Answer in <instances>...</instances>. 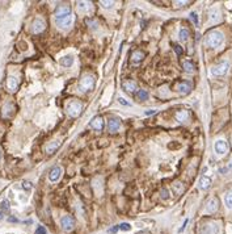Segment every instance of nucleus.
I'll list each match as a JSON object with an SVG mask.
<instances>
[{"mask_svg": "<svg viewBox=\"0 0 232 234\" xmlns=\"http://www.w3.org/2000/svg\"><path fill=\"white\" fill-rule=\"evenodd\" d=\"M136 99L138 100H147L148 99V93H147V91H144V90H138L136 91Z\"/></svg>", "mask_w": 232, "mask_h": 234, "instance_id": "b1692460", "label": "nucleus"}, {"mask_svg": "<svg viewBox=\"0 0 232 234\" xmlns=\"http://www.w3.org/2000/svg\"><path fill=\"white\" fill-rule=\"evenodd\" d=\"M2 218H3V212L0 211V220H2Z\"/></svg>", "mask_w": 232, "mask_h": 234, "instance_id": "a19ab883", "label": "nucleus"}, {"mask_svg": "<svg viewBox=\"0 0 232 234\" xmlns=\"http://www.w3.org/2000/svg\"><path fill=\"white\" fill-rule=\"evenodd\" d=\"M7 86H8V90L11 92H16L17 88H18V80L15 77H9L7 80Z\"/></svg>", "mask_w": 232, "mask_h": 234, "instance_id": "dca6fc26", "label": "nucleus"}, {"mask_svg": "<svg viewBox=\"0 0 232 234\" xmlns=\"http://www.w3.org/2000/svg\"><path fill=\"white\" fill-rule=\"evenodd\" d=\"M100 3L104 5V8H111L113 4H114V2H104V0H102V2H100Z\"/></svg>", "mask_w": 232, "mask_h": 234, "instance_id": "72a5a7b5", "label": "nucleus"}, {"mask_svg": "<svg viewBox=\"0 0 232 234\" xmlns=\"http://www.w3.org/2000/svg\"><path fill=\"white\" fill-rule=\"evenodd\" d=\"M121 128V120L117 117H111L108 122V130L110 133H117Z\"/></svg>", "mask_w": 232, "mask_h": 234, "instance_id": "9d476101", "label": "nucleus"}, {"mask_svg": "<svg viewBox=\"0 0 232 234\" xmlns=\"http://www.w3.org/2000/svg\"><path fill=\"white\" fill-rule=\"evenodd\" d=\"M60 226L64 232H71L75 227V218L70 214H66L60 218Z\"/></svg>", "mask_w": 232, "mask_h": 234, "instance_id": "0eeeda50", "label": "nucleus"}, {"mask_svg": "<svg viewBox=\"0 0 232 234\" xmlns=\"http://www.w3.org/2000/svg\"><path fill=\"white\" fill-rule=\"evenodd\" d=\"M138 234H147V233H144V232H142V233H138Z\"/></svg>", "mask_w": 232, "mask_h": 234, "instance_id": "79ce46f5", "label": "nucleus"}, {"mask_svg": "<svg viewBox=\"0 0 232 234\" xmlns=\"http://www.w3.org/2000/svg\"><path fill=\"white\" fill-rule=\"evenodd\" d=\"M224 203H225V207H227L228 209H232V189H231V191H228L227 195H225Z\"/></svg>", "mask_w": 232, "mask_h": 234, "instance_id": "4be33fe9", "label": "nucleus"}, {"mask_svg": "<svg viewBox=\"0 0 232 234\" xmlns=\"http://www.w3.org/2000/svg\"><path fill=\"white\" fill-rule=\"evenodd\" d=\"M160 193H161V197H163V199H168V191H167L165 188H163Z\"/></svg>", "mask_w": 232, "mask_h": 234, "instance_id": "f704fd0d", "label": "nucleus"}, {"mask_svg": "<svg viewBox=\"0 0 232 234\" xmlns=\"http://www.w3.org/2000/svg\"><path fill=\"white\" fill-rule=\"evenodd\" d=\"M60 65L64 66V67H71V66L73 65V58H72V55H66V57H63V58L60 59Z\"/></svg>", "mask_w": 232, "mask_h": 234, "instance_id": "a211bd4d", "label": "nucleus"}, {"mask_svg": "<svg viewBox=\"0 0 232 234\" xmlns=\"http://www.w3.org/2000/svg\"><path fill=\"white\" fill-rule=\"evenodd\" d=\"M118 102H120L122 105H130V103H127V102H126V100H125L123 97H120V99H118Z\"/></svg>", "mask_w": 232, "mask_h": 234, "instance_id": "e433bc0d", "label": "nucleus"}, {"mask_svg": "<svg viewBox=\"0 0 232 234\" xmlns=\"http://www.w3.org/2000/svg\"><path fill=\"white\" fill-rule=\"evenodd\" d=\"M177 91L181 95H187L192 91V84L189 83V82H180V83L177 84Z\"/></svg>", "mask_w": 232, "mask_h": 234, "instance_id": "ddd939ff", "label": "nucleus"}, {"mask_svg": "<svg viewBox=\"0 0 232 234\" xmlns=\"http://www.w3.org/2000/svg\"><path fill=\"white\" fill-rule=\"evenodd\" d=\"M187 118H189V112H187V111H180V112L176 113V120L180 121V122L186 121Z\"/></svg>", "mask_w": 232, "mask_h": 234, "instance_id": "6ab92c4d", "label": "nucleus"}, {"mask_svg": "<svg viewBox=\"0 0 232 234\" xmlns=\"http://www.w3.org/2000/svg\"><path fill=\"white\" fill-rule=\"evenodd\" d=\"M182 67H184V70L186 72H193L194 70H196V66H194L193 63L189 62V61H184L182 62Z\"/></svg>", "mask_w": 232, "mask_h": 234, "instance_id": "412c9836", "label": "nucleus"}, {"mask_svg": "<svg viewBox=\"0 0 232 234\" xmlns=\"http://www.w3.org/2000/svg\"><path fill=\"white\" fill-rule=\"evenodd\" d=\"M218 205H219L218 199H215V197L210 199L209 203H207V207H206V212H207V213H214V212H216Z\"/></svg>", "mask_w": 232, "mask_h": 234, "instance_id": "2eb2a0df", "label": "nucleus"}, {"mask_svg": "<svg viewBox=\"0 0 232 234\" xmlns=\"http://www.w3.org/2000/svg\"><path fill=\"white\" fill-rule=\"evenodd\" d=\"M173 49H174V52H176L177 55H181V54H182V49H181L180 45H176V43H173Z\"/></svg>", "mask_w": 232, "mask_h": 234, "instance_id": "7c9ffc66", "label": "nucleus"}, {"mask_svg": "<svg viewBox=\"0 0 232 234\" xmlns=\"http://www.w3.org/2000/svg\"><path fill=\"white\" fill-rule=\"evenodd\" d=\"M79 88H80V91H83V92L92 91L93 88H95V79H93V77H91V75H87V77H84L83 79H81V82H80Z\"/></svg>", "mask_w": 232, "mask_h": 234, "instance_id": "7ed1b4c3", "label": "nucleus"}, {"mask_svg": "<svg viewBox=\"0 0 232 234\" xmlns=\"http://www.w3.org/2000/svg\"><path fill=\"white\" fill-rule=\"evenodd\" d=\"M228 68H230L228 62H220L219 65L211 68V74L214 75V77H224V75L228 72Z\"/></svg>", "mask_w": 232, "mask_h": 234, "instance_id": "20e7f679", "label": "nucleus"}, {"mask_svg": "<svg viewBox=\"0 0 232 234\" xmlns=\"http://www.w3.org/2000/svg\"><path fill=\"white\" fill-rule=\"evenodd\" d=\"M189 36H190V32L187 30V29H181L180 30V33H178V37H180V40L181 41H186L187 38H189Z\"/></svg>", "mask_w": 232, "mask_h": 234, "instance_id": "5701e85b", "label": "nucleus"}, {"mask_svg": "<svg viewBox=\"0 0 232 234\" xmlns=\"http://www.w3.org/2000/svg\"><path fill=\"white\" fill-rule=\"evenodd\" d=\"M0 157H2V150H0Z\"/></svg>", "mask_w": 232, "mask_h": 234, "instance_id": "37998d69", "label": "nucleus"}, {"mask_svg": "<svg viewBox=\"0 0 232 234\" xmlns=\"http://www.w3.org/2000/svg\"><path fill=\"white\" fill-rule=\"evenodd\" d=\"M201 234H218L219 233V226L216 222H206L199 227Z\"/></svg>", "mask_w": 232, "mask_h": 234, "instance_id": "39448f33", "label": "nucleus"}, {"mask_svg": "<svg viewBox=\"0 0 232 234\" xmlns=\"http://www.w3.org/2000/svg\"><path fill=\"white\" fill-rule=\"evenodd\" d=\"M122 88L126 92L133 93L136 90V83H135V82H133V80H125L123 83H122Z\"/></svg>", "mask_w": 232, "mask_h": 234, "instance_id": "4468645a", "label": "nucleus"}, {"mask_svg": "<svg viewBox=\"0 0 232 234\" xmlns=\"http://www.w3.org/2000/svg\"><path fill=\"white\" fill-rule=\"evenodd\" d=\"M89 126L92 129H95L96 132H101L104 129V120H102V117H100V116L93 117L92 121L89 122Z\"/></svg>", "mask_w": 232, "mask_h": 234, "instance_id": "9b49d317", "label": "nucleus"}, {"mask_svg": "<svg viewBox=\"0 0 232 234\" xmlns=\"http://www.w3.org/2000/svg\"><path fill=\"white\" fill-rule=\"evenodd\" d=\"M211 186V179L207 178V176H202V178L199 179V188L206 191V189H209Z\"/></svg>", "mask_w": 232, "mask_h": 234, "instance_id": "f3484780", "label": "nucleus"}, {"mask_svg": "<svg viewBox=\"0 0 232 234\" xmlns=\"http://www.w3.org/2000/svg\"><path fill=\"white\" fill-rule=\"evenodd\" d=\"M117 230H118V225H117V226H114V227H111V229L109 230V233H116Z\"/></svg>", "mask_w": 232, "mask_h": 234, "instance_id": "58836bf2", "label": "nucleus"}, {"mask_svg": "<svg viewBox=\"0 0 232 234\" xmlns=\"http://www.w3.org/2000/svg\"><path fill=\"white\" fill-rule=\"evenodd\" d=\"M224 41V37H223V33H220L219 30H212L210 33L206 36L205 38V43L209 47H219L223 43Z\"/></svg>", "mask_w": 232, "mask_h": 234, "instance_id": "f03ea898", "label": "nucleus"}, {"mask_svg": "<svg viewBox=\"0 0 232 234\" xmlns=\"http://www.w3.org/2000/svg\"><path fill=\"white\" fill-rule=\"evenodd\" d=\"M45 22H43V20H41V18H36V20L33 21V25H32V32L33 33H41V32L45 30Z\"/></svg>", "mask_w": 232, "mask_h": 234, "instance_id": "f8f14e48", "label": "nucleus"}, {"mask_svg": "<svg viewBox=\"0 0 232 234\" xmlns=\"http://www.w3.org/2000/svg\"><path fill=\"white\" fill-rule=\"evenodd\" d=\"M143 58H144V53L139 52V50H136V52H134V53H133V61H134L135 63L140 62Z\"/></svg>", "mask_w": 232, "mask_h": 234, "instance_id": "393cba45", "label": "nucleus"}, {"mask_svg": "<svg viewBox=\"0 0 232 234\" xmlns=\"http://www.w3.org/2000/svg\"><path fill=\"white\" fill-rule=\"evenodd\" d=\"M36 234H47V233H46V229L43 226H38L36 229Z\"/></svg>", "mask_w": 232, "mask_h": 234, "instance_id": "473e14b6", "label": "nucleus"}, {"mask_svg": "<svg viewBox=\"0 0 232 234\" xmlns=\"http://www.w3.org/2000/svg\"><path fill=\"white\" fill-rule=\"evenodd\" d=\"M190 20L196 25H198V16H197L196 12H192V13H190Z\"/></svg>", "mask_w": 232, "mask_h": 234, "instance_id": "c756f323", "label": "nucleus"}, {"mask_svg": "<svg viewBox=\"0 0 232 234\" xmlns=\"http://www.w3.org/2000/svg\"><path fill=\"white\" fill-rule=\"evenodd\" d=\"M62 172H63V170H62L60 166H54L51 170H50V172H49V180L50 182H58L60 179V176H62Z\"/></svg>", "mask_w": 232, "mask_h": 234, "instance_id": "6e6552de", "label": "nucleus"}, {"mask_svg": "<svg viewBox=\"0 0 232 234\" xmlns=\"http://www.w3.org/2000/svg\"><path fill=\"white\" fill-rule=\"evenodd\" d=\"M173 188H174V191H176L177 195L184 191V187H182V184H181V183H174V184H173Z\"/></svg>", "mask_w": 232, "mask_h": 234, "instance_id": "cd10ccee", "label": "nucleus"}, {"mask_svg": "<svg viewBox=\"0 0 232 234\" xmlns=\"http://www.w3.org/2000/svg\"><path fill=\"white\" fill-rule=\"evenodd\" d=\"M60 146V142L59 141H53L51 143H49L47 146H46V151H47V154H53L54 151L56 150Z\"/></svg>", "mask_w": 232, "mask_h": 234, "instance_id": "aec40b11", "label": "nucleus"}, {"mask_svg": "<svg viewBox=\"0 0 232 234\" xmlns=\"http://www.w3.org/2000/svg\"><path fill=\"white\" fill-rule=\"evenodd\" d=\"M156 112H158L156 109H149V111H147V112H146V115H147V116H151V115H155Z\"/></svg>", "mask_w": 232, "mask_h": 234, "instance_id": "4c0bfd02", "label": "nucleus"}, {"mask_svg": "<svg viewBox=\"0 0 232 234\" xmlns=\"http://www.w3.org/2000/svg\"><path fill=\"white\" fill-rule=\"evenodd\" d=\"M83 111V104L80 102H71L67 107V112L71 117H78Z\"/></svg>", "mask_w": 232, "mask_h": 234, "instance_id": "423d86ee", "label": "nucleus"}, {"mask_svg": "<svg viewBox=\"0 0 232 234\" xmlns=\"http://www.w3.org/2000/svg\"><path fill=\"white\" fill-rule=\"evenodd\" d=\"M24 188L30 189V188H32V186H30V183H24Z\"/></svg>", "mask_w": 232, "mask_h": 234, "instance_id": "ea45409f", "label": "nucleus"}, {"mask_svg": "<svg viewBox=\"0 0 232 234\" xmlns=\"http://www.w3.org/2000/svg\"><path fill=\"white\" fill-rule=\"evenodd\" d=\"M87 24L91 25L92 29H96V27H97V22L95 20H92V18H88V20H87Z\"/></svg>", "mask_w": 232, "mask_h": 234, "instance_id": "2f4dec72", "label": "nucleus"}, {"mask_svg": "<svg viewBox=\"0 0 232 234\" xmlns=\"http://www.w3.org/2000/svg\"><path fill=\"white\" fill-rule=\"evenodd\" d=\"M0 209H2V212H8L9 211V201L8 200H3L2 205H0Z\"/></svg>", "mask_w": 232, "mask_h": 234, "instance_id": "a878e982", "label": "nucleus"}, {"mask_svg": "<svg viewBox=\"0 0 232 234\" xmlns=\"http://www.w3.org/2000/svg\"><path fill=\"white\" fill-rule=\"evenodd\" d=\"M55 22L58 27L62 29H66L68 27H71L73 22V16H72V11L70 5L62 4L58 5L55 9Z\"/></svg>", "mask_w": 232, "mask_h": 234, "instance_id": "f257e3e1", "label": "nucleus"}, {"mask_svg": "<svg viewBox=\"0 0 232 234\" xmlns=\"http://www.w3.org/2000/svg\"><path fill=\"white\" fill-rule=\"evenodd\" d=\"M78 5H79V9H81V11L91 8V3H87V2H79Z\"/></svg>", "mask_w": 232, "mask_h": 234, "instance_id": "bb28decb", "label": "nucleus"}, {"mask_svg": "<svg viewBox=\"0 0 232 234\" xmlns=\"http://www.w3.org/2000/svg\"><path fill=\"white\" fill-rule=\"evenodd\" d=\"M118 229H120V230H123V232H127V230L131 229V226H130V224L123 222V224H120V225H118Z\"/></svg>", "mask_w": 232, "mask_h": 234, "instance_id": "c85d7f7f", "label": "nucleus"}, {"mask_svg": "<svg viewBox=\"0 0 232 234\" xmlns=\"http://www.w3.org/2000/svg\"><path fill=\"white\" fill-rule=\"evenodd\" d=\"M187 222H189V220H187V218H186V220L184 221V225H182V226H181V227H180V230H178L180 233H182V232L185 230V227H186V225H187Z\"/></svg>", "mask_w": 232, "mask_h": 234, "instance_id": "c9c22d12", "label": "nucleus"}, {"mask_svg": "<svg viewBox=\"0 0 232 234\" xmlns=\"http://www.w3.org/2000/svg\"><path fill=\"white\" fill-rule=\"evenodd\" d=\"M214 149H215V153L218 155H224L228 150V145L224 140H218L214 145Z\"/></svg>", "mask_w": 232, "mask_h": 234, "instance_id": "1a4fd4ad", "label": "nucleus"}]
</instances>
